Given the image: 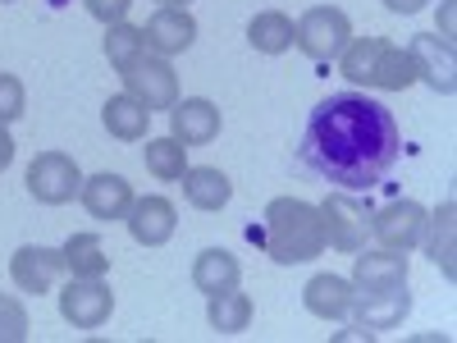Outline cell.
<instances>
[{"mask_svg": "<svg viewBox=\"0 0 457 343\" xmlns=\"http://www.w3.org/2000/svg\"><path fill=\"white\" fill-rule=\"evenodd\" d=\"M403 156V129L385 101L366 92L325 96L297 142V161L343 193H370Z\"/></svg>", "mask_w": 457, "mask_h": 343, "instance_id": "cell-1", "label": "cell"}, {"mask_svg": "<svg viewBox=\"0 0 457 343\" xmlns=\"http://www.w3.org/2000/svg\"><path fill=\"white\" fill-rule=\"evenodd\" d=\"M265 252L279 265H302L325 252V224L320 206L302 197H275L265 206Z\"/></svg>", "mask_w": 457, "mask_h": 343, "instance_id": "cell-2", "label": "cell"}, {"mask_svg": "<svg viewBox=\"0 0 457 343\" xmlns=\"http://www.w3.org/2000/svg\"><path fill=\"white\" fill-rule=\"evenodd\" d=\"M338 64H343V79H353L361 88H379V92H403L416 83L411 55L385 42V37H357V42L343 46Z\"/></svg>", "mask_w": 457, "mask_h": 343, "instance_id": "cell-3", "label": "cell"}, {"mask_svg": "<svg viewBox=\"0 0 457 343\" xmlns=\"http://www.w3.org/2000/svg\"><path fill=\"white\" fill-rule=\"evenodd\" d=\"M348 42H353V23H348V14L334 10V5H316V10H307L293 23V46L302 55L320 60V64L338 60Z\"/></svg>", "mask_w": 457, "mask_h": 343, "instance_id": "cell-4", "label": "cell"}, {"mask_svg": "<svg viewBox=\"0 0 457 343\" xmlns=\"http://www.w3.org/2000/svg\"><path fill=\"white\" fill-rule=\"evenodd\" d=\"M320 224H325V247H334V252H361L366 238H370V206L338 188V193H329L320 202Z\"/></svg>", "mask_w": 457, "mask_h": 343, "instance_id": "cell-5", "label": "cell"}, {"mask_svg": "<svg viewBox=\"0 0 457 343\" xmlns=\"http://www.w3.org/2000/svg\"><path fill=\"white\" fill-rule=\"evenodd\" d=\"M411 312V293L407 284H385V289H353V330L357 334H385L394 325H403V316Z\"/></svg>", "mask_w": 457, "mask_h": 343, "instance_id": "cell-6", "label": "cell"}, {"mask_svg": "<svg viewBox=\"0 0 457 343\" xmlns=\"http://www.w3.org/2000/svg\"><path fill=\"white\" fill-rule=\"evenodd\" d=\"M124 92L133 96V101H142L151 114L156 110H174V101H179V79H174V69L165 64V55H137L124 73Z\"/></svg>", "mask_w": 457, "mask_h": 343, "instance_id": "cell-7", "label": "cell"}, {"mask_svg": "<svg viewBox=\"0 0 457 343\" xmlns=\"http://www.w3.org/2000/svg\"><path fill=\"white\" fill-rule=\"evenodd\" d=\"M79 188H83V174H79V165H73V156H64V151H42V156H32V165H28V193L37 202L64 206V202L79 197Z\"/></svg>", "mask_w": 457, "mask_h": 343, "instance_id": "cell-8", "label": "cell"}, {"mask_svg": "<svg viewBox=\"0 0 457 343\" xmlns=\"http://www.w3.org/2000/svg\"><path fill=\"white\" fill-rule=\"evenodd\" d=\"M114 312V293L105 280H69L60 293V316L73 330H101Z\"/></svg>", "mask_w": 457, "mask_h": 343, "instance_id": "cell-9", "label": "cell"}, {"mask_svg": "<svg viewBox=\"0 0 457 343\" xmlns=\"http://www.w3.org/2000/svg\"><path fill=\"white\" fill-rule=\"evenodd\" d=\"M411 69H416V79H421L426 88H435L439 96H453L457 92V55H453V42H444V37L435 32H421V37H411Z\"/></svg>", "mask_w": 457, "mask_h": 343, "instance_id": "cell-10", "label": "cell"}, {"mask_svg": "<svg viewBox=\"0 0 457 343\" xmlns=\"http://www.w3.org/2000/svg\"><path fill=\"white\" fill-rule=\"evenodd\" d=\"M426 206H416V202H389L385 211H375L370 215V234L379 247H389V252H411L416 243L426 238Z\"/></svg>", "mask_w": 457, "mask_h": 343, "instance_id": "cell-11", "label": "cell"}, {"mask_svg": "<svg viewBox=\"0 0 457 343\" xmlns=\"http://www.w3.org/2000/svg\"><path fill=\"white\" fill-rule=\"evenodd\" d=\"M142 37H146V51L151 55H183L187 46L197 42V19L187 14V10H179V5H161L156 14L146 19V28H142Z\"/></svg>", "mask_w": 457, "mask_h": 343, "instance_id": "cell-12", "label": "cell"}, {"mask_svg": "<svg viewBox=\"0 0 457 343\" xmlns=\"http://www.w3.org/2000/svg\"><path fill=\"white\" fill-rule=\"evenodd\" d=\"M129 234H133V243H142V247H161V243H170L174 238V229H179V211H174V202L170 197H133V206H129Z\"/></svg>", "mask_w": 457, "mask_h": 343, "instance_id": "cell-13", "label": "cell"}, {"mask_svg": "<svg viewBox=\"0 0 457 343\" xmlns=\"http://www.w3.org/2000/svg\"><path fill=\"white\" fill-rule=\"evenodd\" d=\"M64 271V252L60 247H42V243H23L10 261V275L23 293H51V284Z\"/></svg>", "mask_w": 457, "mask_h": 343, "instance_id": "cell-14", "label": "cell"}, {"mask_svg": "<svg viewBox=\"0 0 457 343\" xmlns=\"http://www.w3.org/2000/svg\"><path fill=\"white\" fill-rule=\"evenodd\" d=\"M79 197H83V206H87L92 220H124L129 206H133V183H129L124 174H110V170H105V174L83 179Z\"/></svg>", "mask_w": 457, "mask_h": 343, "instance_id": "cell-15", "label": "cell"}, {"mask_svg": "<svg viewBox=\"0 0 457 343\" xmlns=\"http://www.w3.org/2000/svg\"><path fill=\"white\" fill-rule=\"evenodd\" d=\"M215 133H220V110L206 96L174 101V110H170V138H179L183 146H206Z\"/></svg>", "mask_w": 457, "mask_h": 343, "instance_id": "cell-16", "label": "cell"}, {"mask_svg": "<svg viewBox=\"0 0 457 343\" xmlns=\"http://www.w3.org/2000/svg\"><path fill=\"white\" fill-rule=\"evenodd\" d=\"M385 284H407V252H357L353 261V289H385Z\"/></svg>", "mask_w": 457, "mask_h": 343, "instance_id": "cell-17", "label": "cell"}, {"mask_svg": "<svg viewBox=\"0 0 457 343\" xmlns=\"http://www.w3.org/2000/svg\"><path fill=\"white\" fill-rule=\"evenodd\" d=\"M183 197L197 211H224L228 197H234V183L215 165H197V170H183Z\"/></svg>", "mask_w": 457, "mask_h": 343, "instance_id": "cell-18", "label": "cell"}, {"mask_svg": "<svg viewBox=\"0 0 457 343\" xmlns=\"http://www.w3.org/2000/svg\"><path fill=\"white\" fill-rule=\"evenodd\" d=\"M302 302L307 312L320 321H343L353 307V280H338V275H316L307 289H302Z\"/></svg>", "mask_w": 457, "mask_h": 343, "instance_id": "cell-19", "label": "cell"}, {"mask_svg": "<svg viewBox=\"0 0 457 343\" xmlns=\"http://www.w3.org/2000/svg\"><path fill=\"white\" fill-rule=\"evenodd\" d=\"M101 124H105L110 138H120V142H142L146 129H151V110L124 92V96H110L101 105Z\"/></svg>", "mask_w": 457, "mask_h": 343, "instance_id": "cell-20", "label": "cell"}, {"mask_svg": "<svg viewBox=\"0 0 457 343\" xmlns=\"http://www.w3.org/2000/svg\"><path fill=\"white\" fill-rule=\"evenodd\" d=\"M238 275H243L238 256L224 252V247H206V252H197V261H193V284H197L206 297H215V293H224V289H238Z\"/></svg>", "mask_w": 457, "mask_h": 343, "instance_id": "cell-21", "label": "cell"}, {"mask_svg": "<svg viewBox=\"0 0 457 343\" xmlns=\"http://www.w3.org/2000/svg\"><path fill=\"white\" fill-rule=\"evenodd\" d=\"M60 252H64V271L73 280H101L110 271V252L96 234H73Z\"/></svg>", "mask_w": 457, "mask_h": 343, "instance_id": "cell-22", "label": "cell"}, {"mask_svg": "<svg viewBox=\"0 0 457 343\" xmlns=\"http://www.w3.org/2000/svg\"><path fill=\"white\" fill-rule=\"evenodd\" d=\"M247 42L261 51V55H284L293 46V19L279 14V10H261L252 23H247Z\"/></svg>", "mask_w": 457, "mask_h": 343, "instance_id": "cell-23", "label": "cell"}, {"mask_svg": "<svg viewBox=\"0 0 457 343\" xmlns=\"http://www.w3.org/2000/svg\"><path fill=\"white\" fill-rule=\"evenodd\" d=\"M206 321H211V330H220V334H243L247 321H252V297L238 293V289L215 293L211 307H206Z\"/></svg>", "mask_w": 457, "mask_h": 343, "instance_id": "cell-24", "label": "cell"}, {"mask_svg": "<svg viewBox=\"0 0 457 343\" xmlns=\"http://www.w3.org/2000/svg\"><path fill=\"white\" fill-rule=\"evenodd\" d=\"M142 161H146V170L156 174V179L174 183V179H183V170H187V146H183L179 138H146Z\"/></svg>", "mask_w": 457, "mask_h": 343, "instance_id": "cell-25", "label": "cell"}, {"mask_svg": "<svg viewBox=\"0 0 457 343\" xmlns=\"http://www.w3.org/2000/svg\"><path fill=\"white\" fill-rule=\"evenodd\" d=\"M453 215H457V206L453 202H444L426 224H430V256H435V265L444 271V280H457V261H453Z\"/></svg>", "mask_w": 457, "mask_h": 343, "instance_id": "cell-26", "label": "cell"}, {"mask_svg": "<svg viewBox=\"0 0 457 343\" xmlns=\"http://www.w3.org/2000/svg\"><path fill=\"white\" fill-rule=\"evenodd\" d=\"M105 55H110L114 69L124 73L137 55H146V37H142V28H133V23H110V28H105Z\"/></svg>", "mask_w": 457, "mask_h": 343, "instance_id": "cell-27", "label": "cell"}, {"mask_svg": "<svg viewBox=\"0 0 457 343\" xmlns=\"http://www.w3.org/2000/svg\"><path fill=\"white\" fill-rule=\"evenodd\" d=\"M28 339V312H23V302L10 297V293H0V343H23Z\"/></svg>", "mask_w": 457, "mask_h": 343, "instance_id": "cell-28", "label": "cell"}, {"mask_svg": "<svg viewBox=\"0 0 457 343\" xmlns=\"http://www.w3.org/2000/svg\"><path fill=\"white\" fill-rule=\"evenodd\" d=\"M23 105H28V92L14 73H0V124H14L23 120Z\"/></svg>", "mask_w": 457, "mask_h": 343, "instance_id": "cell-29", "label": "cell"}, {"mask_svg": "<svg viewBox=\"0 0 457 343\" xmlns=\"http://www.w3.org/2000/svg\"><path fill=\"white\" fill-rule=\"evenodd\" d=\"M129 5H133V0H87V14L101 19V23L110 28V23H124Z\"/></svg>", "mask_w": 457, "mask_h": 343, "instance_id": "cell-30", "label": "cell"}, {"mask_svg": "<svg viewBox=\"0 0 457 343\" xmlns=\"http://www.w3.org/2000/svg\"><path fill=\"white\" fill-rule=\"evenodd\" d=\"M385 10H394V14H416V10H426V0H385Z\"/></svg>", "mask_w": 457, "mask_h": 343, "instance_id": "cell-31", "label": "cell"}, {"mask_svg": "<svg viewBox=\"0 0 457 343\" xmlns=\"http://www.w3.org/2000/svg\"><path fill=\"white\" fill-rule=\"evenodd\" d=\"M453 14H457V0H444V14H439V23H444V42H453Z\"/></svg>", "mask_w": 457, "mask_h": 343, "instance_id": "cell-32", "label": "cell"}, {"mask_svg": "<svg viewBox=\"0 0 457 343\" xmlns=\"http://www.w3.org/2000/svg\"><path fill=\"white\" fill-rule=\"evenodd\" d=\"M14 161V142H10V133H5V124H0V170H5Z\"/></svg>", "mask_w": 457, "mask_h": 343, "instance_id": "cell-33", "label": "cell"}, {"mask_svg": "<svg viewBox=\"0 0 457 343\" xmlns=\"http://www.w3.org/2000/svg\"><path fill=\"white\" fill-rule=\"evenodd\" d=\"M161 5H179V10H187V0H161Z\"/></svg>", "mask_w": 457, "mask_h": 343, "instance_id": "cell-34", "label": "cell"}, {"mask_svg": "<svg viewBox=\"0 0 457 343\" xmlns=\"http://www.w3.org/2000/svg\"><path fill=\"white\" fill-rule=\"evenodd\" d=\"M0 5H14V0H0Z\"/></svg>", "mask_w": 457, "mask_h": 343, "instance_id": "cell-35", "label": "cell"}]
</instances>
